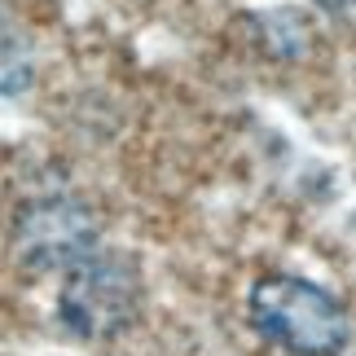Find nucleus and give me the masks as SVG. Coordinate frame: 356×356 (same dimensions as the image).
I'll return each instance as SVG.
<instances>
[{"label": "nucleus", "instance_id": "nucleus-1", "mask_svg": "<svg viewBox=\"0 0 356 356\" xmlns=\"http://www.w3.org/2000/svg\"><path fill=\"white\" fill-rule=\"evenodd\" d=\"M251 321L268 343L295 356H339L352 339L348 308L295 273H268L251 286Z\"/></svg>", "mask_w": 356, "mask_h": 356}, {"label": "nucleus", "instance_id": "nucleus-2", "mask_svg": "<svg viewBox=\"0 0 356 356\" xmlns=\"http://www.w3.org/2000/svg\"><path fill=\"white\" fill-rule=\"evenodd\" d=\"M141 264L119 251H92L66 268L58 312L79 339H115L141 317Z\"/></svg>", "mask_w": 356, "mask_h": 356}, {"label": "nucleus", "instance_id": "nucleus-3", "mask_svg": "<svg viewBox=\"0 0 356 356\" xmlns=\"http://www.w3.org/2000/svg\"><path fill=\"white\" fill-rule=\"evenodd\" d=\"M97 238H102V225L92 207L71 194L31 198L13 216V255L35 273L79 264L84 255L97 251Z\"/></svg>", "mask_w": 356, "mask_h": 356}, {"label": "nucleus", "instance_id": "nucleus-4", "mask_svg": "<svg viewBox=\"0 0 356 356\" xmlns=\"http://www.w3.org/2000/svg\"><path fill=\"white\" fill-rule=\"evenodd\" d=\"M31 49L22 44L18 35H5L0 31V97H13L31 84Z\"/></svg>", "mask_w": 356, "mask_h": 356}]
</instances>
